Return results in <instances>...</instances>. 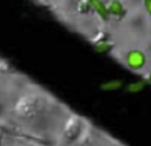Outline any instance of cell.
<instances>
[{
	"instance_id": "6da1fadb",
	"label": "cell",
	"mask_w": 151,
	"mask_h": 146,
	"mask_svg": "<svg viewBox=\"0 0 151 146\" xmlns=\"http://www.w3.org/2000/svg\"><path fill=\"white\" fill-rule=\"evenodd\" d=\"M127 62L132 68H140L145 62V57L139 51L130 52L127 57Z\"/></svg>"
},
{
	"instance_id": "277c9868",
	"label": "cell",
	"mask_w": 151,
	"mask_h": 146,
	"mask_svg": "<svg viewBox=\"0 0 151 146\" xmlns=\"http://www.w3.org/2000/svg\"><path fill=\"white\" fill-rule=\"evenodd\" d=\"M145 7L147 9L148 12L151 14V0H145Z\"/></svg>"
},
{
	"instance_id": "3957f363",
	"label": "cell",
	"mask_w": 151,
	"mask_h": 146,
	"mask_svg": "<svg viewBox=\"0 0 151 146\" xmlns=\"http://www.w3.org/2000/svg\"><path fill=\"white\" fill-rule=\"evenodd\" d=\"M111 11L113 12V13H120L121 11H122V7H121V5L118 3V2H112L111 3V6L110 8Z\"/></svg>"
},
{
	"instance_id": "7a4b0ae2",
	"label": "cell",
	"mask_w": 151,
	"mask_h": 146,
	"mask_svg": "<svg viewBox=\"0 0 151 146\" xmlns=\"http://www.w3.org/2000/svg\"><path fill=\"white\" fill-rule=\"evenodd\" d=\"M93 2V4L94 5V7L97 9V11L101 14V15H105L107 14V11H106V9L104 8V6L102 5V3H100L98 1V0H91Z\"/></svg>"
}]
</instances>
